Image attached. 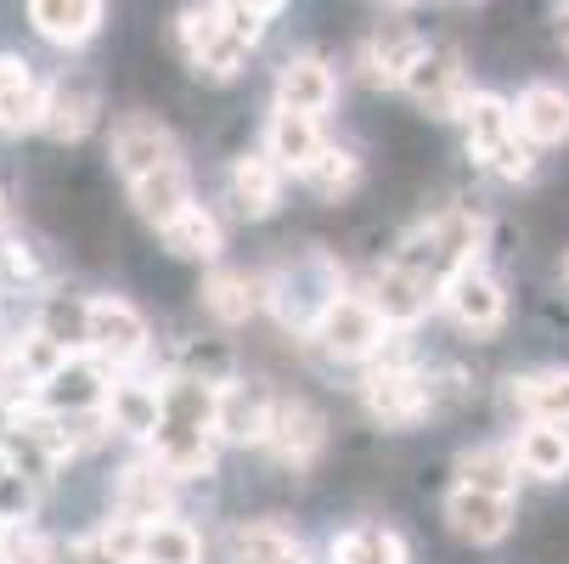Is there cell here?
<instances>
[{
    "label": "cell",
    "instance_id": "1",
    "mask_svg": "<svg viewBox=\"0 0 569 564\" xmlns=\"http://www.w3.org/2000/svg\"><path fill=\"white\" fill-rule=\"evenodd\" d=\"M345 288H350V277L328 249H305L288 266H277L271 277H260V310H271L277 328L305 339L310 321L321 316V305H328L333 294H345Z\"/></svg>",
    "mask_w": 569,
    "mask_h": 564
},
{
    "label": "cell",
    "instance_id": "2",
    "mask_svg": "<svg viewBox=\"0 0 569 564\" xmlns=\"http://www.w3.org/2000/svg\"><path fill=\"white\" fill-rule=\"evenodd\" d=\"M400 339H406V334L395 328L389 350H383L378 362H367V373H361V407H367V418L383 424V429H412V424H423V418L435 413L429 373H418L412 362H406Z\"/></svg>",
    "mask_w": 569,
    "mask_h": 564
},
{
    "label": "cell",
    "instance_id": "3",
    "mask_svg": "<svg viewBox=\"0 0 569 564\" xmlns=\"http://www.w3.org/2000/svg\"><path fill=\"white\" fill-rule=\"evenodd\" d=\"M479 249H485V215H473V209H440L435 220H423V226H412V231L400 237L395 260L423 271L440 288L451 271L479 266Z\"/></svg>",
    "mask_w": 569,
    "mask_h": 564
},
{
    "label": "cell",
    "instance_id": "4",
    "mask_svg": "<svg viewBox=\"0 0 569 564\" xmlns=\"http://www.w3.org/2000/svg\"><path fill=\"white\" fill-rule=\"evenodd\" d=\"M462 125H468V158H473V165H485L502 181H530L536 176V147L513 130V108L502 97L468 91Z\"/></svg>",
    "mask_w": 569,
    "mask_h": 564
},
{
    "label": "cell",
    "instance_id": "5",
    "mask_svg": "<svg viewBox=\"0 0 569 564\" xmlns=\"http://www.w3.org/2000/svg\"><path fill=\"white\" fill-rule=\"evenodd\" d=\"M328 362H378L383 350H389V339H395V328L372 310V299L367 294H356V288H345V294H333L328 305H321V316L310 321V334H305Z\"/></svg>",
    "mask_w": 569,
    "mask_h": 564
},
{
    "label": "cell",
    "instance_id": "6",
    "mask_svg": "<svg viewBox=\"0 0 569 564\" xmlns=\"http://www.w3.org/2000/svg\"><path fill=\"white\" fill-rule=\"evenodd\" d=\"M86 350H91L102 367L130 373V367L147 362L152 328H147V316H141L130 299H119V294H91V299H86Z\"/></svg>",
    "mask_w": 569,
    "mask_h": 564
},
{
    "label": "cell",
    "instance_id": "7",
    "mask_svg": "<svg viewBox=\"0 0 569 564\" xmlns=\"http://www.w3.org/2000/svg\"><path fill=\"white\" fill-rule=\"evenodd\" d=\"M108 152H113V170L119 181H141L152 170H176L187 165V152H181V136L158 119V113H124L108 136Z\"/></svg>",
    "mask_w": 569,
    "mask_h": 564
},
{
    "label": "cell",
    "instance_id": "8",
    "mask_svg": "<svg viewBox=\"0 0 569 564\" xmlns=\"http://www.w3.org/2000/svg\"><path fill=\"white\" fill-rule=\"evenodd\" d=\"M271 413H277V389L226 373L214 384V441L226 446H266L271 435Z\"/></svg>",
    "mask_w": 569,
    "mask_h": 564
},
{
    "label": "cell",
    "instance_id": "9",
    "mask_svg": "<svg viewBox=\"0 0 569 564\" xmlns=\"http://www.w3.org/2000/svg\"><path fill=\"white\" fill-rule=\"evenodd\" d=\"M435 305L457 321L462 334H473V339L497 334V328H502V316H508V294H502V283H497L491 271H479V266L451 271V277L440 283Z\"/></svg>",
    "mask_w": 569,
    "mask_h": 564
},
{
    "label": "cell",
    "instance_id": "10",
    "mask_svg": "<svg viewBox=\"0 0 569 564\" xmlns=\"http://www.w3.org/2000/svg\"><path fill=\"white\" fill-rule=\"evenodd\" d=\"M102 119V91H97V79L91 73H57L46 79V102H40V136L73 147V141H86Z\"/></svg>",
    "mask_w": 569,
    "mask_h": 564
},
{
    "label": "cell",
    "instance_id": "11",
    "mask_svg": "<svg viewBox=\"0 0 569 564\" xmlns=\"http://www.w3.org/2000/svg\"><path fill=\"white\" fill-rule=\"evenodd\" d=\"M400 91L412 97L418 108H429L435 119H462V102H468V73H462V57L451 46H423V57L406 68Z\"/></svg>",
    "mask_w": 569,
    "mask_h": 564
},
{
    "label": "cell",
    "instance_id": "12",
    "mask_svg": "<svg viewBox=\"0 0 569 564\" xmlns=\"http://www.w3.org/2000/svg\"><path fill=\"white\" fill-rule=\"evenodd\" d=\"M266 452H271L282 468H293V474L316 468V457L328 452V418H321L305 395H277V413H271Z\"/></svg>",
    "mask_w": 569,
    "mask_h": 564
},
{
    "label": "cell",
    "instance_id": "13",
    "mask_svg": "<svg viewBox=\"0 0 569 564\" xmlns=\"http://www.w3.org/2000/svg\"><path fill=\"white\" fill-rule=\"evenodd\" d=\"M113 384V367H102L91 350H68L40 384H34V400L51 413H97L102 395Z\"/></svg>",
    "mask_w": 569,
    "mask_h": 564
},
{
    "label": "cell",
    "instance_id": "14",
    "mask_svg": "<svg viewBox=\"0 0 569 564\" xmlns=\"http://www.w3.org/2000/svg\"><path fill=\"white\" fill-rule=\"evenodd\" d=\"M435 283L423 277V271H412V266H400V260H383L378 271H372V283H367V299H372V310L389 321V328H400V334H412L418 321L435 310Z\"/></svg>",
    "mask_w": 569,
    "mask_h": 564
},
{
    "label": "cell",
    "instance_id": "15",
    "mask_svg": "<svg viewBox=\"0 0 569 564\" xmlns=\"http://www.w3.org/2000/svg\"><path fill=\"white\" fill-rule=\"evenodd\" d=\"M23 18L46 46L86 51L108 23V0H23Z\"/></svg>",
    "mask_w": 569,
    "mask_h": 564
},
{
    "label": "cell",
    "instance_id": "16",
    "mask_svg": "<svg viewBox=\"0 0 569 564\" xmlns=\"http://www.w3.org/2000/svg\"><path fill=\"white\" fill-rule=\"evenodd\" d=\"M429 34L412 29V23H378L361 46H356V73L367 79V86H383V91H400L406 68H412L423 57Z\"/></svg>",
    "mask_w": 569,
    "mask_h": 564
},
{
    "label": "cell",
    "instance_id": "17",
    "mask_svg": "<svg viewBox=\"0 0 569 564\" xmlns=\"http://www.w3.org/2000/svg\"><path fill=\"white\" fill-rule=\"evenodd\" d=\"M446 525L457 542H473V547H497L508 531H513V497L508 492H479V486H451L446 497Z\"/></svg>",
    "mask_w": 569,
    "mask_h": 564
},
{
    "label": "cell",
    "instance_id": "18",
    "mask_svg": "<svg viewBox=\"0 0 569 564\" xmlns=\"http://www.w3.org/2000/svg\"><path fill=\"white\" fill-rule=\"evenodd\" d=\"M339 102V68L321 57V51H293L282 57L277 68V108H293V113H328Z\"/></svg>",
    "mask_w": 569,
    "mask_h": 564
},
{
    "label": "cell",
    "instance_id": "19",
    "mask_svg": "<svg viewBox=\"0 0 569 564\" xmlns=\"http://www.w3.org/2000/svg\"><path fill=\"white\" fill-rule=\"evenodd\" d=\"M226 192L237 204L242 220H271L282 209V192H288V170L260 147V152H242L231 158V176H226Z\"/></svg>",
    "mask_w": 569,
    "mask_h": 564
},
{
    "label": "cell",
    "instance_id": "20",
    "mask_svg": "<svg viewBox=\"0 0 569 564\" xmlns=\"http://www.w3.org/2000/svg\"><path fill=\"white\" fill-rule=\"evenodd\" d=\"M113 514H124V520H136V525H147V520H158V514H176V479L158 468L152 457L124 463L119 479H113Z\"/></svg>",
    "mask_w": 569,
    "mask_h": 564
},
{
    "label": "cell",
    "instance_id": "21",
    "mask_svg": "<svg viewBox=\"0 0 569 564\" xmlns=\"http://www.w3.org/2000/svg\"><path fill=\"white\" fill-rule=\"evenodd\" d=\"M40 102H46V79L34 73V62L18 51H0V136L40 130Z\"/></svg>",
    "mask_w": 569,
    "mask_h": 564
},
{
    "label": "cell",
    "instance_id": "22",
    "mask_svg": "<svg viewBox=\"0 0 569 564\" xmlns=\"http://www.w3.org/2000/svg\"><path fill=\"white\" fill-rule=\"evenodd\" d=\"M102 413H108L113 435H130V441L147 446V435L158 429V378H141L136 367L113 373V384L102 395Z\"/></svg>",
    "mask_w": 569,
    "mask_h": 564
},
{
    "label": "cell",
    "instance_id": "23",
    "mask_svg": "<svg viewBox=\"0 0 569 564\" xmlns=\"http://www.w3.org/2000/svg\"><path fill=\"white\" fill-rule=\"evenodd\" d=\"M508 108H513V130L530 147H563L569 141V91L563 86H525Z\"/></svg>",
    "mask_w": 569,
    "mask_h": 564
},
{
    "label": "cell",
    "instance_id": "24",
    "mask_svg": "<svg viewBox=\"0 0 569 564\" xmlns=\"http://www.w3.org/2000/svg\"><path fill=\"white\" fill-rule=\"evenodd\" d=\"M136 558H141V525L124 514L102 520L97 531L73 542H57V564H136Z\"/></svg>",
    "mask_w": 569,
    "mask_h": 564
},
{
    "label": "cell",
    "instance_id": "25",
    "mask_svg": "<svg viewBox=\"0 0 569 564\" xmlns=\"http://www.w3.org/2000/svg\"><path fill=\"white\" fill-rule=\"evenodd\" d=\"M508 400H513V413L530 418V424H563L569 429V367L519 373L508 384Z\"/></svg>",
    "mask_w": 569,
    "mask_h": 564
},
{
    "label": "cell",
    "instance_id": "26",
    "mask_svg": "<svg viewBox=\"0 0 569 564\" xmlns=\"http://www.w3.org/2000/svg\"><path fill=\"white\" fill-rule=\"evenodd\" d=\"M158 237H164V249L176 255V260H220L226 255V226H220V215L214 209H203L198 198L181 209V215H170L164 226H158Z\"/></svg>",
    "mask_w": 569,
    "mask_h": 564
},
{
    "label": "cell",
    "instance_id": "27",
    "mask_svg": "<svg viewBox=\"0 0 569 564\" xmlns=\"http://www.w3.org/2000/svg\"><path fill=\"white\" fill-rule=\"evenodd\" d=\"M321 119L316 113H293V108H277L271 102V119H266V152L277 158V165L299 181V170L310 165V158L321 152Z\"/></svg>",
    "mask_w": 569,
    "mask_h": 564
},
{
    "label": "cell",
    "instance_id": "28",
    "mask_svg": "<svg viewBox=\"0 0 569 564\" xmlns=\"http://www.w3.org/2000/svg\"><path fill=\"white\" fill-rule=\"evenodd\" d=\"M198 294H203V316L214 328H242V321L260 316V277L249 271H209Z\"/></svg>",
    "mask_w": 569,
    "mask_h": 564
},
{
    "label": "cell",
    "instance_id": "29",
    "mask_svg": "<svg viewBox=\"0 0 569 564\" xmlns=\"http://www.w3.org/2000/svg\"><path fill=\"white\" fill-rule=\"evenodd\" d=\"M124 192H130V204H136V215L158 231L170 215H181L198 192H192V170L187 165H176V170H152V176H141V181H124Z\"/></svg>",
    "mask_w": 569,
    "mask_h": 564
},
{
    "label": "cell",
    "instance_id": "30",
    "mask_svg": "<svg viewBox=\"0 0 569 564\" xmlns=\"http://www.w3.org/2000/svg\"><path fill=\"white\" fill-rule=\"evenodd\" d=\"M136 564H203V536L181 514H158L141 525V558Z\"/></svg>",
    "mask_w": 569,
    "mask_h": 564
},
{
    "label": "cell",
    "instance_id": "31",
    "mask_svg": "<svg viewBox=\"0 0 569 564\" xmlns=\"http://www.w3.org/2000/svg\"><path fill=\"white\" fill-rule=\"evenodd\" d=\"M220 547H226V564H277L282 553L299 547V536L282 520H237Z\"/></svg>",
    "mask_w": 569,
    "mask_h": 564
},
{
    "label": "cell",
    "instance_id": "32",
    "mask_svg": "<svg viewBox=\"0 0 569 564\" xmlns=\"http://www.w3.org/2000/svg\"><path fill=\"white\" fill-rule=\"evenodd\" d=\"M513 457H519V468L530 474V479H563L569 474V429L563 424H530L525 418V429H519V441H513Z\"/></svg>",
    "mask_w": 569,
    "mask_h": 564
},
{
    "label": "cell",
    "instance_id": "33",
    "mask_svg": "<svg viewBox=\"0 0 569 564\" xmlns=\"http://www.w3.org/2000/svg\"><path fill=\"white\" fill-rule=\"evenodd\" d=\"M299 187L316 192L321 204H339V198H350L361 187V158L350 147H339V141H321V152L299 170Z\"/></svg>",
    "mask_w": 569,
    "mask_h": 564
},
{
    "label": "cell",
    "instance_id": "34",
    "mask_svg": "<svg viewBox=\"0 0 569 564\" xmlns=\"http://www.w3.org/2000/svg\"><path fill=\"white\" fill-rule=\"evenodd\" d=\"M328 564H412L400 531L389 525H350L328 542Z\"/></svg>",
    "mask_w": 569,
    "mask_h": 564
},
{
    "label": "cell",
    "instance_id": "35",
    "mask_svg": "<svg viewBox=\"0 0 569 564\" xmlns=\"http://www.w3.org/2000/svg\"><path fill=\"white\" fill-rule=\"evenodd\" d=\"M457 479L462 486H479V492H519V457L513 446H473L457 457Z\"/></svg>",
    "mask_w": 569,
    "mask_h": 564
},
{
    "label": "cell",
    "instance_id": "36",
    "mask_svg": "<svg viewBox=\"0 0 569 564\" xmlns=\"http://www.w3.org/2000/svg\"><path fill=\"white\" fill-rule=\"evenodd\" d=\"M226 34H231V23L209 7V0H187V7L176 12V51H181L192 68H198Z\"/></svg>",
    "mask_w": 569,
    "mask_h": 564
},
{
    "label": "cell",
    "instance_id": "37",
    "mask_svg": "<svg viewBox=\"0 0 569 564\" xmlns=\"http://www.w3.org/2000/svg\"><path fill=\"white\" fill-rule=\"evenodd\" d=\"M34 328H46V334H51L57 345H68V350H86V299H68V294H40Z\"/></svg>",
    "mask_w": 569,
    "mask_h": 564
},
{
    "label": "cell",
    "instance_id": "38",
    "mask_svg": "<svg viewBox=\"0 0 569 564\" xmlns=\"http://www.w3.org/2000/svg\"><path fill=\"white\" fill-rule=\"evenodd\" d=\"M34 508H40V486L7 457V446H0V514L12 525H23V520H34Z\"/></svg>",
    "mask_w": 569,
    "mask_h": 564
},
{
    "label": "cell",
    "instance_id": "39",
    "mask_svg": "<svg viewBox=\"0 0 569 564\" xmlns=\"http://www.w3.org/2000/svg\"><path fill=\"white\" fill-rule=\"evenodd\" d=\"M0 564H57V542L23 520V525H12L7 547H0Z\"/></svg>",
    "mask_w": 569,
    "mask_h": 564
},
{
    "label": "cell",
    "instance_id": "40",
    "mask_svg": "<svg viewBox=\"0 0 569 564\" xmlns=\"http://www.w3.org/2000/svg\"><path fill=\"white\" fill-rule=\"evenodd\" d=\"M293 7V0H237V18H231V29L249 40V46H260L266 34H271V23L282 18Z\"/></svg>",
    "mask_w": 569,
    "mask_h": 564
},
{
    "label": "cell",
    "instance_id": "41",
    "mask_svg": "<svg viewBox=\"0 0 569 564\" xmlns=\"http://www.w3.org/2000/svg\"><path fill=\"white\" fill-rule=\"evenodd\" d=\"M372 7H378V12H412L418 0H372Z\"/></svg>",
    "mask_w": 569,
    "mask_h": 564
},
{
    "label": "cell",
    "instance_id": "42",
    "mask_svg": "<svg viewBox=\"0 0 569 564\" xmlns=\"http://www.w3.org/2000/svg\"><path fill=\"white\" fill-rule=\"evenodd\" d=\"M552 18H558V29L569 34V0H552Z\"/></svg>",
    "mask_w": 569,
    "mask_h": 564
},
{
    "label": "cell",
    "instance_id": "43",
    "mask_svg": "<svg viewBox=\"0 0 569 564\" xmlns=\"http://www.w3.org/2000/svg\"><path fill=\"white\" fill-rule=\"evenodd\" d=\"M7 536H12V520H7V514H0V547H7Z\"/></svg>",
    "mask_w": 569,
    "mask_h": 564
},
{
    "label": "cell",
    "instance_id": "44",
    "mask_svg": "<svg viewBox=\"0 0 569 564\" xmlns=\"http://www.w3.org/2000/svg\"><path fill=\"white\" fill-rule=\"evenodd\" d=\"M435 7H479V0H435Z\"/></svg>",
    "mask_w": 569,
    "mask_h": 564
},
{
    "label": "cell",
    "instance_id": "45",
    "mask_svg": "<svg viewBox=\"0 0 569 564\" xmlns=\"http://www.w3.org/2000/svg\"><path fill=\"white\" fill-rule=\"evenodd\" d=\"M0 215H7V198H0Z\"/></svg>",
    "mask_w": 569,
    "mask_h": 564
},
{
    "label": "cell",
    "instance_id": "46",
    "mask_svg": "<svg viewBox=\"0 0 569 564\" xmlns=\"http://www.w3.org/2000/svg\"><path fill=\"white\" fill-rule=\"evenodd\" d=\"M563 46H569V34H563Z\"/></svg>",
    "mask_w": 569,
    "mask_h": 564
}]
</instances>
